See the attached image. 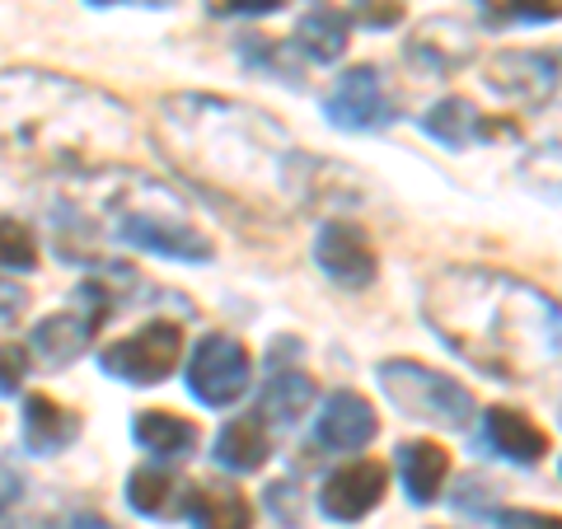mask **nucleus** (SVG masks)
<instances>
[{"label": "nucleus", "instance_id": "nucleus-12", "mask_svg": "<svg viewBox=\"0 0 562 529\" xmlns=\"http://www.w3.org/2000/svg\"><path fill=\"white\" fill-rule=\"evenodd\" d=\"M375 431H380V421L371 403L357 390H333L319 408V421H314V446L324 454H357L371 446Z\"/></svg>", "mask_w": 562, "mask_h": 529}, {"label": "nucleus", "instance_id": "nucleus-9", "mask_svg": "<svg viewBox=\"0 0 562 529\" xmlns=\"http://www.w3.org/2000/svg\"><path fill=\"white\" fill-rule=\"evenodd\" d=\"M324 117L338 132H375L394 117V99L375 66H351L324 99Z\"/></svg>", "mask_w": 562, "mask_h": 529}, {"label": "nucleus", "instance_id": "nucleus-21", "mask_svg": "<svg viewBox=\"0 0 562 529\" xmlns=\"http://www.w3.org/2000/svg\"><path fill=\"white\" fill-rule=\"evenodd\" d=\"M272 454V440H268V421L262 417H235L231 427L216 436V450L211 460L231 473H258Z\"/></svg>", "mask_w": 562, "mask_h": 529}, {"label": "nucleus", "instance_id": "nucleus-36", "mask_svg": "<svg viewBox=\"0 0 562 529\" xmlns=\"http://www.w3.org/2000/svg\"><path fill=\"white\" fill-rule=\"evenodd\" d=\"M558 469H562V464H558Z\"/></svg>", "mask_w": 562, "mask_h": 529}, {"label": "nucleus", "instance_id": "nucleus-22", "mask_svg": "<svg viewBox=\"0 0 562 529\" xmlns=\"http://www.w3.org/2000/svg\"><path fill=\"white\" fill-rule=\"evenodd\" d=\"M132 436H136L140 450L155 454V460H183V454H192V446H198V427H192L188 417L165 413V408L136 413Z\"/></svg>", "mask_w": 562, "mask_h": 529}, {"label": "nucleus", "instance_id": "nucleus-33", "mask_svg": "<svg viewBox=\"0 0 562 529\" xmlns=\"http://www.w3.org/2000/svg\"><path fill=\"white\" fill-rule=\"evenodd\" d=\"M24 309H29V295L14 286V281H0V328H10Z\"/></svg>", "mask_w": 562, "mask_h": 529}, {"label": "nucleus", "instance_id": "nucleus-10", "mask_svg": "<svg viewBox=\"0 0 562 529\" xmlns=\"http://www.w3.org/2000/svg\"><path fill=\"white\" fill-rule=\"evenodd\" d=\"M314 262H319L324 277H333L347 291L371 286L375 272H380L371 239H366V230L351 225V221H328L324 225L319 239H314Z\"/></svg>", "mask_w": 562, "mask_h": 529}, {"label": "nucleus", "instance_id": "nucleus-14", "mask_svg": "<svg viewBox=\"0 0 562 529\" xmlns=\"http://www.w3.org/2000/svg\"><path fill=\"white\" fill-rule=\"evenodd\" d=\"M422 132H427L436 146H446V150H469V146H479V140H487V136H512L516 127L506 117L492 122V117H483L479 109H473L469 99L450 94V99L436 103V109H427Z\"/></svg>", "mask_w": 562, "mask_h": 529}, {"label": "nucleus", "instance_id": "nucleus-11", "mask_svg": "<svg viewBox=\"0 0 562 529\" xmlns=\"http://www.w3.org/2000/svg\"><path fill=\"white\" fill-rule=\"evenodd\" d=\"M384 487H390V469L375 464V460H351L338 473H328L324 487H319V510L328 520L351 525L384 502Z\"/></svg>", "mask_w": 562, "mask_h": 529}, {"label": "nucleus", "instance_id": "nucleus-19", "mask_svg": "<svg viewBox=\"0 0 562 529\" xmlns=\"http://www.w3.org/2000/svg\"><path fill=\"white\" fill-rule=\"evenodd\" d=\"M188 483L179 479V473L169 469H136L127 479V506L136 510V516H150V520H169V516H183L188 510Z\"/></svg>", "mask_w": 562, "mask_h": 529}, {"label": "nucleus", "instance_id": "nucleus-24", "mask_svg": "<svg viewBox=\"0 0 562 529\" xmlns=\"http://www.w3.org/2000/svg\"><path fill=\"white\" fill-rule=\"evenodd\" d=\"M483 24L506 29V24H553L562 20V0H479Z\"/></svg>", "mask_w": 562, "mask_h": 529}, {"label": "nucleus", "instance_id": "nucleus-34", "mask_svg": "<svg viewBox=\"0 0 562 529\" xmlns=\"http://www.w3.org/2000/svg\"><path fill=\"white\" fill-rule=\"evenodd\" d=\"M70 529H113L109 520H99V516H76V525Z\"/></svg>", "mask_w": 562, "mask_h": 529}, {"label": "nucleus", "instance_id": "nucleus-20", "mask_svg": "<svg viewBox=\"0 0 562 529\" xmlns=\"http://www.w3.org/2000/svg\"><path fill=\"white\" fill-rule=\"evenodd\" d=\"M310 403H314V380L305 370L272 361V380L262 384V403H258L262 421H272V427H295V421L310 413Z\"/></svg>", "mask_w": 562, "mask_h": 529}, {"label": "nucleus", "instance_id": "nucleus-8", "mask_svg": "<svg viewBox=\"0 0 562 529\" xmlns=\"http://www.w3.org/2000/svg\"><path fill=\"white\" fill-rule=\"evenodd\" d=\"M487 90L502 94L506 103H520V109H539L558 94V80H562V66L549 52H497L487 57V70H483Z\"/></svg>", "mask_w": 562, "mask_h": 529}, {"label": "nucleus", "instance_id": "nucleus-16", "mask_svg": "<svg viewBox=\"0 0 562 529\" xmlns=\"http://www.w3.org/2000/svg\"><path fill=\"white\" fill-rule=\"evenodd\" d=\"M394 464H398V483L413 506H431L450 479V450H441L436 440H403L394 450Z\"/></svg>", "mask_w": 562, "mask_h": 529}, {"label": "nucleus", "instance_id": "nucleus-25", "mask_svg": "<svg viewBox=\"0 0 562 529\" xmlns=\"http://www.w3.org/2000/svg\"><path fill=\"white\" fill-rule=\"evenodd\" d=\"M520 179L535 192H543V198H562V140H543V146L525 155Z\"/></svg>", "mask_w": 562, "mask_h": 529}, {"label": "nucleus", "instance_id": "nucleus-5", "mask_svg": "<svg viewBox=\"0 0 562 529\" xmlns=\"http://www.w3.org/2000/svg\"><path fill=\"white\" fill-rule=\"evenodd\" d=\"M375 380H380L384 398H390L403 417L431 421V427H446V431H464L473 421V394L464 384L454 375H441V370L413 361V357L380 361Z\"/></svg>", "mask_w": 562, "mask_h": 529}, {"label": "nucleus", "instance_id": "nucleus-1", "mask_svg": "<svg viewBox=\"0 0 562 529\" xmlns=\"http://www.w3.org/2000/svg\"><path fill=\"white\" fill-rule=\"evenodd\" d=\"M160 155L202 198L239 225H286L295 211L328 202L333 165L295 150L277 117L221 94H173L155 109Z\"/></svg>", "mask_w": 562, "mask_h": 529}, {"label": "nucleus", "instance_id": "nucleus-28", "mask_svg": "<svg viewBox=\"0 0 562 529\" xmlns=\"http://www.w3.org/2000/svg\"><path fill=\"white\" fill-rule=\"evenodd\" d=\"M347 20H357L366 29H394L403 24V0H357Z\"/></svg>", "mask_w": 562, "mask_h": 529}, {"label": "nucleus", "instance_id": "nucleus-2", "mask_svg": "<svg viewBox=\"0 0 562 529\" xmlns=\"http://www.w3.org/2000/svg\"><path fill=\"white\" fill-rule=\"evenodd\" d=\"M422 319L487 380L530 384L562 361V305L516 272H436L422 295Z\"/></svg>", "mask_w": 562, "mask_h": 529}, {"label": "nucleus", "instance_id": "nucleus-27", "mask_svg": "<svg viewBox=\"0 0 562 529\" xmlns=\"http://www.w3.org/2000/svg\"><path fill=\"white\" fill-rule=\"evenodd\" d=\"M239 61L244 66H254V70H262V76H286L291 85H295V66H286V57H281V47L272 43V38H262V33H249V38L239 43Z\"/></svg>", "mask_w": 562, "mask_h": 529}, {"label": "nucleus", "instance_id": "nucleus-26", "mask_svg": "<svg viewBox=\"0 0 562 529\" xmlns=\"http://www.w3.org/2000/svg\"><path fill=\"white\" fill-rule=\"evenodd\" d=\"M0 268L10 272H33L38 268V239H33L29 225L0 216Z\"/></svg>", "mask_w": 562, "mask_h": 529}, {"label": "nucleus", "instance_id": "nucleus-13", "mask_svg": "<svg viewBox=\"0 0 562 529\" xmlns=\"http://www.w3.org/2000/svg\"><path fill=\"white\" fill-rule=\"evenodd\" d=\"M408 61L417 70H427V76H454V70H464L473 61V33L469 24L450 20V14H436V20H422L408 38Z\"/></svg>", "mask_w": 562, "mask_h": 529}, {"label": "nucleus", "instance_id": "nucleus-6", "mask_svg": "<svg viewBox=\"0 0 562 529\" xmlns=\"http://www.w3.org/2000/svg\"><path fill=\"white\" fill-rule=\"evenodd\" d=\"M179 357H183V328L169 319H155L146 328H136L132 338L103 347L99 365H103V375H113L122 384H160L173 375Z\"/></svg>", "mask_w": 562, "mask_h": 529}, {"label": "nucleus", "instance_id": "nucleus-29", "mask_svg": "<svg viewBox=\"0 0 562 529\" xmlns=\"http://www.w3.org/2000/svg\"><path fill=\"white\" fill-rule=\"evenodd\" d=\"M29 375V351L20 342H0V394H20Z\"/></svg>", "mask_w": 562, "mask_h": 529}, {"label": "nucleus", "instance_id": "nucleus-32", "mask_svg": "<svg viewBox=\"0 0 562 529\" xmlns=\"http://www.w3.org/2000/svg\"><path fill=\"white\" fill-rule=\"evenodd\" d=\"M211 14H221V20H231V14H272L281 10L286 0H202Z\"/></svg>", "mask_w": 562, "mask_h": 529}, {"label": "nucleus", "instance_id": "nucleus-7", "mask_svg": "<svg viewBox=\"0 0 562 529\" xmlns=\"http://www.w3.org/2000/svg\"><path fill=\"white\" fill-rule=\"evenodd\" d=\"M249 380H254L249 351H244V342L225 338V333H206L188 361V394L206 403V408H231V403H239L244 390H249Z\"/></svg>", "mask_w": 562, "mask_h": 529}, {"label": "nucleus", "instance_id": "nucleus-31", "mask_svg": "<svg viewBox=\"0 0 562 529\" xmlns=\"http://www.w3.org/2000/svg\"><path fill=\"white\" fill-rule=\"evenodd\" d=\"M268 510L286 529H301V510H295V483H272L268 487Z\"/></svg>", "mask_w": 562, "mask_h": 529}, {"label": "nucleus", "instance_id": "nucleus-30", "mask_svg": "<svg viewBox=\"0 0 562 529\" xmlns=\"http://www.w3.org/2000/svg\"><path fill=\"white\" fill-rule=\"evenodd\" d=\"M492 520H497V529H562V516H553V510H525V506H506Z\"/></svg>", "mask_w": 562, "mask_h": 529}, {"label": "nucleus", "instance_id": "nucleus-23", "mask_svg": "<svg viewBox=\"0 0 562 529\" xmlns=\"http://www.w3.org/2000/svg\"><path fill=\"white\" fill-rule=\"evenodd\" d=\"M347 33H351V20L342 10H333V5H314L301 24H295V33H291V43L305 52L310 61H319V66H328V61H338L342 52H347Z\"/></svg>", "mask_w": 562, "mask_h": 529}, {"label": "nucleus", "instance_id": "nucleus-3", "mask_svg": "<svg viewBox=\"0 0 562 529\" xmlns=\"http://www.w3.org/2000/svg\"><path fill=\"white\" fill-rule=\"evenodd\" d=\"M132 150V109L57 70H0V155L38 173H109Z\"/></svg>", "mask_w": 562, "mask_h": 529}, {"label": "nucleus", "instance_id": "nucleus-17", "mask_svg": "<svg viewBox=\"0 0 562 529\" xmlns=\"http://www.w3.org/2000/svg\"><path fill=\"white\" fill-rule=\"evenodd\" d=\"M192 529H254V506L231 483H192L188 492Z\"/></svg>", "mask_w": 562, "mask_h": 529}, {"label": "nucleus", "instance_id": "nucleus-4", "mask_svg": "<svg viewBox=\"0 0 562 529\" xmlns=\"http://www.w3.org/2000/svg\"><path fill=\"white\" fill-rule=\"evenodd\" d=\"M140 192H113V221H117V239L132 244L140 254L169 258V262H206L211 258V239L183 216V206L173 202V192L160 183L140 179Z\"/></svg>", "mask_w": 562, "mask_h": 529}, {"label": "nucleus", "instance_id": "nucleus-15", "mask_svg": "<svg viewBox=\"0 0 562 529\" xmlns=\"http://www.w3.org/2000/svg\"><path fill=\"white\" fill-rule=\"evenodd\" d=\"M483 446L502 454L506 464H539L549 454V431L530 421L520 408H487L483 413Z\"/></svg>", "mask_w": 562, "mask_h": 529}, {"label": "nucleus", "instance_id": "nucleus-18", "mask_svg": "<svg viewBox=\"0 0 562 529\" xmlns=\"http://www.w3.org/2000/svg\"><path fill=\"white\" fill-rule=\"evenodd\" d=\"M80 436V417L61 408L47 394H29L24 398V446L33 454H61L66 446H76Z\"/></svg>", "mask_w": 562, "mask_h": 529}, {"label": "nucleus", "instance_id": "nucleus-35", "mask_svg": "<svg viewBox=\"0 0 562 529\" xmlns=\"http://www.w3.org/2000/svg\"><path fill=\"white\" fill-rule=\"evenodd\" d=\"M90 5H117V0H90ZM146 5H169V0H146Z\"/></svg>", "mask_w": 562, "mask_h": 529}]
</instances>
